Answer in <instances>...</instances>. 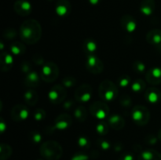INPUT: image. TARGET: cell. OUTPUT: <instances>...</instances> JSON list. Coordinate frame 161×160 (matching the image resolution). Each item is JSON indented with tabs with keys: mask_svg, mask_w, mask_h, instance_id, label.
<instances>
[{
	"mask_svg": "<svg viewBox=\"0 0 161 160\" xmlns=\"http://www.w3.org/2000/svg\"><path fill=\"white\" fill-rule=\"evenodd\" d=\"M42 27L38 20L28 19L21 24L19 31L22 42L28 45L36 44L42 37Z\"/></svg>",
	"mask_w": 161,
	"mask_h": 160,
	"instance_id": "obj_1",
	"label": "cell"
},
{
	"mask_svg": "<svg viewBox=\"0 0 161 160\" xmlns=\"http://www.w3.org/2000/svg\"><path fill=\"white\" fill-rule=\"evenodd\" d=\"M40 155L47 160H58L63 154L61 144L54 141H47L42 143L39 148Z\"/></svg>",
	"mask_w": 161,
	"mask_h": 160,
	"instance_id": "obj_2",
	"label": "cell"
},
{
	"mask_svg": "<svg viewBox=\"0 0 161 160\" xmlns=\"http://www.w3.org/2000/svg\"><path fill=\"white\" fill-rule=\"evenodd\" d=\"M99 96L105 101H113L117 98L119 89L116 85L110 80H103L99 85Z\"/></svg>",
	"mask_w": 161,
	"mask_h": 160,
	"instance_id": "obj_3",
	"label": "cell"
},
{
	"mask_svg": "<svg viewBox=\"0 0 161 160\" xmlns=\"http://www.w3.org/2000/svg\"><path fill=\"white\" fill-rule=\"evenodd\" d=\"M131 118L136 125L144 126L150 120V111L143 105H135L132 108Z\"/></svg>",
	"mask_w": 161,
	"mask_h": 160,
	"instance_id": "obj_4",
	"label": "cell"
},
{
	"mask_svg": "<svg viewBox=\"0 0 161 160\" xmlns=\"http://www.w3.org/2000/svg\"><path fill=\"white\" fill-rule=\"evenodd\" d=\"M59 72V67L54 62L47 61L44 65H42L40 77L44 82L50 83L54 82L58 78Z\"/></svg>",
	"mask_w": 161,
	"mask_h": 160,
	"instance_id": "obj_5",
	"label": "cell"
},
{
	"mask_svg": "<svg viewBox=\"0 0 161 160\" xmlns=\"http://www.w3.org/2000/svg\"><path fill=\"white\" fill-rule=\"evenodd\" d=\"M89 112L93 117L97 119H104L108 115L109 108L106 103L103 101H94L89 107Z\"/></svg>",
	"mask_w": 161,
	"mask_h": 160,
	"instance_id": "obj_6",
	"label": "cell"
},
{
	"mask_svg": "<svg viewBox=\"0 0 161 160\" xmlns=\"http://www.w3.org/2000/svg\"><path fill=\"white\" fill-rule=\"evenodd\" d=\"M67 97L66 88L63 85H55L49 91L48 97L53 104H59L65 100Z\"/></svg>",
	"mask_w": 161,
	"mask_h": 160,
	"instance_id": "obj_7",
	"label": "cell"
},
{
	"mask_svg": "<svg viewBox=\"0 0 161 160\" xmlns=\"http://www.w3.org/2000/svg\"><path fill=\"white\" fill-rule=\"evenodd\" d=\"M92 95L93 89L91 85L83 83L76 88L74 93V97L79 103H86L91 100Z\"/></svg>",
	"mask_w": 161,
	"mask_h": 160,
	"instance_id": "obj_8",
	"label": "cell"
},
{
	"mask_svg": "<svg viewBox=\"0 0 161 160\" xmlns=\"http://www.w3.org/2000/svg\"><path fill=\"white\" fill-rule=\"evenodd\" d=\"M86 67L88 72L94 75L101 74L104 70V64L102 60L95 54L86 56Z\"/></svg>",
	"mask_w": 161,
	"mask_h": 160,
	"instance_id": "obj_9",
	"label": "cell"
},
{
	"mask_svg": "<svg viewBox=\"0 0 161 160\" xmlns=\"http://www.w3.org/2000/svg\"><path fill=\"white\" fill-rule=\"evenodd\" d=\"M11 118L15 122H21L28 119L29 115V110L25 105L16 104L13 107L10 113Z\"/></svg>",
	"mask_w": 161,
	"mask_h": 160,
	"instance_id": "obj_10",
	"label": "cell"
},
{
	"mask_svg": "<svg viewBox=\"0 0 161 160\" xmlns=\"http://www.w3.org/2000/svg\"><path fill=\"white\" fill-rule=\"evenodd\" d=\"M72 119L69 115L61 114L55 119L54 125L53 127L54 130L64 131L68 130L72 125Z\"/></svg>",
	"mask_w": 161,
	"mask_h": 160,
	"instance_id": "obj_11",
	"label": "cell"
},
{
	"mask_svg": "<svg viewBox=\"0 0 161 160\" xmlns=\"http://www.w3.org/2000/svg\"><path fill=\"white\" fill-rule=\"evenodd\" d=\"M14 9L18 15L27 17L32 11V6L27 0H17L14 4Z\"/></svg>",
	"mask_w": 161,
	"mask_h": 160,
	"instance_id": "obj_12",
	"label": "cell"
},
{
	"mask_svg": "<svg viewBox=\"0 0 161 160\" xmlns=\"http://www.w3.org/2000/svg\"><path fill=\"white\" fill-rule=\"evenodd\" d=\"M146 80L149 84L157 86L161 83V67H153L149 68L145 74Z\"/></svg>",
	"mask_w": 161,
	"mask_h": 160,
	"instance_id": "obj_13",
	"label": "cell"
},
{
	"mask_svg": "<svg viewBox=\"0 0 161 160\" xmlns=\"http://www.w3.org/2000/svg\"><path fill=\"white\" fill-rule=\"evenodd\" d=\"M72 5L69 0H57L55 5V12L60 17H65L70 14Z\"/></svg>",
	"mask_w": 161,
	"mask_h": 160,
	"instance_id": "obj_14",
	"label": "cell"
},
{
	"mask_svg": "<svg viewBox=\"0 0 161 160\" xmlns=\"http://www.w3.org/2000/svg\"><path fill=\"white\" fill-rule=\"evenodd\" d=\"M120 25L127 32L132 33L137 29V22L133 16L125 14L120 18Z\"/></svg>",
	"mask_w": 161,
	"mask_h": 160,
	"instance_id": "obj_15",
	"label": "cell"
},
{
	"mask_svg": "<svg viewBox=\"0 0 161 160\" xmlns=\"http://www.w3.org/2000/svg\"><path fill=\"white\" fill-rule=\"evenodd\" d=\"M145 98L149 103L155 104L161 100V92L156 87H149L145 92Z\"/></svg>",
	"mask_w": 161,
	"mask_h": 160,
	"instance_id": "obj_16",
	"label": "cell"
},
{
	"mask_svg": "<svg viewBox=\"0 0 161 160\" xmlns=\"http://www.w3.org/2000/svg\"><path fill=\"white\" fill-rule=\"evenodd\" d=\"M108 125L115 130H121L125 125V120L119 115H113L108 119Z\"/></svg>",
	"mask_w": 161,
	"mask_h": 160,
	"instance_id": "obj_17",
	"label": "cell"
},
{
	"mask_svg": "<svg viewBox=\"0 0 161 160\" xmlns=\"http://www.w3.org/2000/svg\"><path fill=\"white\" fill-rule=\"evenodd\" d=\"M0 65L3 72H8L14 65V58L12 55L6 52H3L0 56Z\"/></svg>",
	"mask_w": 161,
	"mask_h": 160,
	"instance_id": "obj_18",
	"label": "cell"
},
{
	"mask_svg": "<svg viewBox=\"0 0 161 160\" xmlns=\"http://www.w3.org/2000/svg\"><path fill=\"white\" fill-rule=\"evenodd\" d=\"M138 160H161V154L154 149H147L140 152Z\"/></svg>",
	"mask_w": 161,
	"mask_h": 160,
	"instance_id": "obj_19",
	"label": "cell"
},
{
	"mask_svg": "<svg viewBox=\"0 0 161 160\" xmlns=\"http://www.w3.org/2000/svg\"><path fill=\"white\" fill-rule=\"evenodd\" d=\"M155 8V0H142L140 4V11L143 15L147 17L153 13Z\"/></svg>",
	"mask_w": 161,
	"mask_h": 160,
	"instance_id": "obj_20",
	"label": "cell"
},
{
	"mask_svg": "<svg viewBox=\"0 0 161 160\" xmlns=\"http://www.w3.org/2000/svg\"><path fill=\"white\" fill-rule=\"evenodd\" d=\"M25 84L30 88L38 87L40 84V78L37 72L32 71L30 73L25 75Z\"/></svg>",
	"mask_w": 161,
	"mask_h": 160,
	"instance_id": "obj_21",
	"label": "cell"
},
{
	"mask_svg": "<svg viewBox=\"0 0 161 160\" xmlns=\"http://www.w3.org/2000/svg\"><path fill=\"white\" fill-rule=\"evenodd\" d=\"M146 41L153 45H161V30L152 29L146 35Z\"/></svg>",
	"mask_w": 161,
	"mask_h": 160,
	"instance_id": "obj_22",
	"label": "cell"
},
{
	"mask_svg": "<svg viewBox=\"0 0 161 160\" xmlns=\"http://www.w3.org/2000/svg\"><path fill=\"white\" fill-rule=\"evenodd\" d=\"M97 50V45L95 40L92 39H86L83 42V50L86 56L95 54Z\"/></svg>",
	"mask_w": 161,
	"mask_h": 160,
	"instance_id": "obj_23",
	"label": "cell"
},
{
	"mask_svg": "<svg viewBox=\"0 0 161 160\" xmlns=\"http://www.w3.org/2000/svg\"><path fill=\"white\" fill-rule=\"evenodd\" d=\"M24 99L26 104L30 106H35L39 100V95L34 89H31L27 90L24 94Z\"/></svg>",
	"mask_w": 161,
	"mask_h": 160,
	"instance_id": "obj_24",
	"label": "cell"
},
{
	"mask_svg": "<svg viewBox=\"0 0 161 160\" xmlns=\"http://www.w3.org/2000/svg\"><path fill=\"white\" fill-rule=\"evenodd\" d=\"M10 51L15 56H21L26 52V47L23 42H14L10 45Z\"/></svg>",
	"mask_w": 161,
	"mask_h": 160,
	"instance_id": "obj_25",
	"label": "cell"
},
{
	"mask_svg": "<svg viewBox=\"0 0 161 160\" xmlns=\"http://www.w3.org/2000/svg\"><path fill=\"white\" fill-rule=\"evenodd\" d=\"M146 87V82L142 78H138L133 81L130 84V88L131 90L135 93H141L145 90Z\"/></svg>",
	"mask_w": 161,
	"mask_h": 160,
	"instance_id": "obj_26",
	"label": "cell"
},
{
	"mask_svg": "<svg viewBox=\"0 0 161 160\" xmlns=\"http://www.w3.org/2000/svg\"><path fill=\"white\" fill-rule=\"evenodd\" d=\"M74 116L79 122H83L86 121V117H87V111L84 106H82V105L77 106L74 111Z\"/></svg>",
	"mask_w": 161,
	"mask_h": 160,
	"instance_id": "obj_27",
	"label": "cell"
},
{
	"mask_svg": "<svg viewBox=\"0 0 161 160\" xmlns=\"http://www.w3.org/2000/svg\"><path fill=\"white\" fill-rule=\"evenodd\" d=\"M12 147L8 144L2 143L0 144V160H7L12 155Z\"/></svg>",
	"mask_w": 161,
	"mask_h": 160,
	"instance_id": "obj_28",
	"label": "cell"
},
{
	"mask_svg": "<svg viewBox=\"0 0 161 160\" xmlns=\"http://www.w3.org/2000/svg\"><path fill=\"white\" fill-rule=\"evenodd\" d=\"M96 131L100 136H105L108 133V122H101L96 125Z\"/></svg>",
	"mask_w": 161,
	"mask_h": 160,
	"instance_id": "obj_29",
	"label": "cell"
},
{
	"mask_svg": "<svg viewBox=\"0 0 161 160\" xmlns=\"http://www.w3.org/2000/svg\"><path fill=\"white\" fill-rule=\"evenodd\" d=\"M133 70L139 75H143L146 72V64L141 61H135L133 63ZM146 74V73H145Z\"/></svg>",
	"mask_w": 161,
	"mask_h": 160,
	"instance_id": "obj_30",
	"label": "cell"
},
{
	"mask_svg": "<svg viewBox=\"0 0 161 160\" xmlns=\"http://www.w3.org/2000/svg\"><path fill=\"white\" fill-rule=\"evenodd\" d=\"M118 86H120L121 88L127 87L130 84H131V79L128 75H123L119 77L117 80Z\"/></svg>",
	"mask_w": 161,
	"mask_h": 160,
	"instance_id": "obj_31",
	"label": "cell"
},
{
	"mask_svg": "<svg viewBox=\"0 0 161 160\" xmlns=\"http://www.w3.org/2000/svg\"><path fill=\"white\" fill-rule=\"evenodd\" d=\"M119 102L121 106L124 107V108H130L132 105V103H133L131 97L129 95H127V94L121 95L120 97H119Z\"/></svg>",
	"mask_w": 161,
	"mask_h": 160,
	"instance_id": "obj_32",
	"label": "cell"
},
{
	"mask_svg": "<svg viewBox=\"0 0 161 160\" xmlns=\"http://www.w3.org/2000/svg\"><path fill=\"white\" fill-rule=\"evenodd\" d=\"M78 145L83 150H88L91 147V141L86 136H81L78 139Z\"/></svg>",
	"mask_w": 161,
	"mask_h": 160,
	"instance_id": "obj_33",
	"label": "cell"
},
{
	"mask_svg": "<svg viewBox=\"0 0 161 160\" xmlns=\"http://www.w3.org/2000/svg\"><path fill=\"white\" fill-rule=\"evenodd\" d=\"M29 139L33 144H39L42 141V135L39 132L36 131V130H32L30 132Z\"/></svg>",
	"mask_w": 161,
	"mask_h": 160,
	"instance_id": "obj_34",
	"label": "cell"
},
{
	"mask_svg": "<svg viewBox=\"0 0 161 160\" xmlns=\"http://www.w3.org/2000/svg\"><path fill=\"white\" fill-rule=\"evenodd\" d=\"M76 84V79L72 76H67L63 78L62 85L65 88H72Z\"/></svg>",
	"mask_w": 161,
	"mask_h": 160,
	"instance_id": "obj_35",
	"label": "cell"
},
{
	"mask_svg": "<svg viewBox=\"0 0 161 160\" xmlns=\"http://www.w3.org/2000/svg\"><path fill=\"white\" fill-rule=\"evenodd\" d=\"M17 31L15 28H7L3 32V36L6 39L8 40H11V39H14L17 37Z\"/></svg>",
	"mask_w": 161,
	"mask_h": 160,
	"instance_id": "obj_36",
	"label": "cell"
},
{
	"mask_svg": "<svg viewBox=\"0 0 161 160\" xmlns=\"http://www.w3.org/2000/svg\"><path fill=\"white\" fill-rule=\"evenodd\" d=\"M46 115V111L45 110L42 109V108H38L35 111L34 114H33V116H34L35 120L36 121H42L43 119H45Z\"/></svg>",
	"mask_w": 161,
	"mask_h": 160,
	"instance_id": "obj_37",
	"label": "cell"
},
{
	"mask_svg": "<svg viewBox=\"0 0 161 160\" xmlns=\"http://www.w3.org/2000/svg\"><path fill=\"white\" fill-rule=\"evenodd\" d=\"M97 144L101 149H102L103 151H107L111 147V144H110L109 141H106L105 139H102V138H99L97 141Z\"/></svg>",
	"mask_w": 161,
	"mask_h": 160,
	"instance_id": "obj_38",
	"label": "cell"
},
{
	"mask_svg": "<svg viewBox=\"0 0 161 160\" xmlns=\"http://www.w3.org/2000/svg\"><path fill=\"white\" fill-rule=\"evenodd\" d=\"M20 70L25 75L32 72L31 71V63L28 61H24L20 64Z\"/></svg>",
	"mask_w": 161,
	"mask_h": 160,
	"instance_id": "obj_39",
	"label": "cell"
},
{
	"mask_svg": "<svg viewBox=\"0 0 161 160\" xmlns=\"http://www.w3.org/2000/svg\"><path fill=\"white\" fill-rule=\"evenodd\" d=\"M32 62L35 63L36 65H44L46 61L42 55L36 53L32 56Z\"/></svg>",
	"mask_w": 161,
	"mask_h": 160,
	"instance_id": "obj_40",
	"label": "cell"
},
{
	"mask_svg": "<svg viewBox=\"0 0 161 160\" xmlns=\"http://www.w3.org/2000/svg\"><path fill=\"white\" fill-rule=\"evenodd\" d=\"M71 160H89V156L82 152H77L72 157Z\"/></svg>",
	"mask_w": 161,
	"mask_h": 160,
	"instance_id": "obj_41",
	"label": "cell"
},
{
	"mask_svg": "<svg viewBox=\"0 0 161 160\" xmlns=\"http://www.w3.org/2000/svg\"><path fill=\"white\" fill-rule=\"evenodd\" d=\"M157 139H158V137H157L156 136L153 134H149L145 137V141L148 144H155L157 142Z\"/></svg>",
	"mask_w": 161,
	"mask_h": 160,
	"instance_id": "obj_42",
	"label": "cell"
},
{
	"mask_svg": "<svg viewBox=\"0 0 161 160\" xmlns=\"http://www.w3.org/2000/svg\"><path fill=\"white\" fill-rule=\"evenodd\" d=\"M119 160H134V156L130 152H126L120 155Z\"/></svg>",
	"mask_w": 161,
	"mask_h": 160,
	"instance_id": "obj_43",
	"label": "cell"
},
{
	"mask_svg": "<svg viewBox=\"0 0 161 160\" xmlns=\"http://www.w3.org/2000/svg\"><path fill=\"white\" fill-rule=\"evenodd\" d=\"M74 103L72 100H67V101H65L64 103V105H63V107H64V108L65 110H69L72 108V107L73 106Z\"/></svg>",
	"mask_w": 161,
	"mask_h": 160,
	"instance_id": "obj_44",
	"label": "cell"
},
{
	"mask_svg": "<svg viewBox=\"0 0 161 160\" xmlns=\"http://www.w3.org/2000/svg\"><path fill=\"white\" fill-rule=\"evenodd\" d=\"M102 1V0H88L90 4L92 5V6H97V5H98Z\"/></svg>",
	"mask_w": 161,
	"mask_h": 160,
	"instance_id": "obj_45",
	"label": "cell"
},
{
	"mask_svg": "<svg viewBox=\"0 0 161 160\" xmlns=\"http://www.w3.org/2000/svg\"><path fill=\"white\" fill-rule=\"evenodd\" d=\"M114 148L116 152H119V151H121V149H122V145H121L120 143H116L114 146Z\"/></svg>",
	"mask_w": 161,
	"mask_h": 160,
	"instance_id": "obj_46",
	"label": "cell"
},
{
	"mask_svg": "<svg viewBox=\"0 0 161 160\" xmlns=\"http://www.w3.org/2000/svg\"><path fill=\"white\" fill-rule=\"evenodd\" d=\"M0 126H1V132L3 133L5 131V129H6V125H5V122H3V119H1V122H0Z\"/></svg>",
	"mask_w": 161,
	"mask_h": 160,
	"instance_id": "obj_47",
	"label": "cell"
},
{
	"mask_svg": "<svg viewBox=\"0 0 161 160\" xmlns=\"http://www.w3.org/2000/svg\"><path fill=\"white\" fill-rule=\"evenodd\" d=\"M157 137H158V140L161 142V130H160V131H159L158 136H157Z\"/></svg>",
	"mask_w": 161,
	"mask_h": 160,
	"instance_id": "obj_48",
	"label": "cell"
},
{
	"mask_svg": "<svg viewBox=\"0 0 161 160\" xmlns=\"http://www.w3.org/2000/svg\"><path fill=\"white\" fill-rule=\"evenodd\" d=\"M0 43H1V50H3V42H1Z\"/></svg>",
	"mask_w": 161,
	"mask_h": 160,
	"instance_id": "obj_49",
	"label": "cell"
},
{
	"mask_svg": "<svg viewBox=\"0 0 161 160\" xmlns=\"http://www.w3.org/2000/svg\"><path fill=\"white\" fill-rule=\"evenodd\" d=\"M47 1H53V0H47Z\"/></svg>",
	"mask_w": 161,
	"mask_h": 160,
	"instance_id": "obj_50",
	"label": "cell"
},
{
	"mask_svg": "<svg viewBox=\"0 0 161 160\" xmlns=\"http://www.w3.org/2000/svg\"><path fill=\"white\" fill-rule=\"evenodd\" d=\"M39 160H41V159H39Z\"/></svg>",
	"mask_w": 161,
	"mask_h": 160,
	"instance_id": "obj_51",
	"label": "cell"
}]
</instances>
